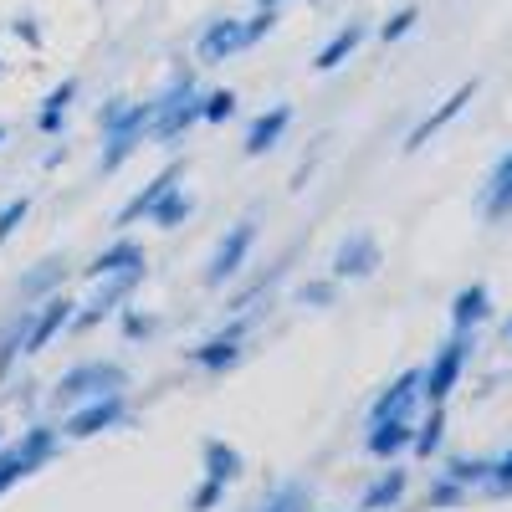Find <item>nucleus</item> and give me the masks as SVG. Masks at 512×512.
I'll return each mask as SVG.
<instances>
[{
	"instance_id": "1",
	"label": "nucleus",
	"mask_w": 512,
	"mask_h": 512,
	"mask_svg": "<svg viewBox=\"0 0 512 512\" xmlns=\"http://www.w3.org/2000/svg\"><path fill=\"white\" fill-rule=\"evenodd\" d=\"M200 123V88H195V77L190 72H180L169 88L154 98V118H149V139H159V144H175V139H185L190 128Z\"/></svg>"
},
{
	"instance_id": "2",
	"label": "nucleus",
	"mask_w": 512,
	"mask_h": 512,
	"mask_svg": "<svg viewBox=\"0 0 512 512\" xmlns=\"http://www.w3.org/2000/svg\"><path fill=\"white\" fill-rule=\"evenodd\" d=\"M144 282V267H123V272H108V277H98V292H93V303H82V308H72V318H67V328L72 333H88V328H98L108 313H118L128 297H134V287Z\"/></svg>"
},
{
	"instance_id": "3",
	"label": "nucleus",
	"mask_w": 512,
	"mask_h": 512,
	"mask_svg": "<svg viewBox=\"0 0 512 512\" xmlns=\"http://www.w3.org/2000/svg\"><path fill=\"white\" fill-rule=\"evenodd\" d=\"M149 118H154V103H128L123 118L103 134V175H113V169H123L128 159H134V149L149 139Z\"/></svg>"
},
{
	"instance_id": "4",
	"label": "nucleus",
	"mask_w": 512,
	"mask_h": 512,
	"mask_svg": "<svg viewBox=\"0 0 512 512\" xmlns=\"http://www.w3.org/2000/svg\"><path fill=\"white\" fill-rule=\"evenodd\" d=\"M123 384H128V369L118 364H77L57 379V400L62 405H77V400H93V395H123Z\"/></svg>"
},
{
	"instance_id": "5",
	"label": "nucleus",
	"mask_w": 512,
	"mask_h": 512,
	"mask_svg": "<svg viewBox=\"0 0 512 512\" xmlns=\"http://www.w3.org/2000/svg\"><path fill=\"white\" fill-rule=\"evenodd\" d=\"M128 420V400L123 395H93V400H77V410L62 420V436L72 441H88V436H103L113 425Z\"/></svg>"
},
{
	"instance_id": "6",
	"label": "nucleus",
	"mask_w": 512,
	"mask_h": 512,
	"mask_svg": "<svg viewBox=\"0 0 512 512\" xmlns=\"http://www.w3.org/2000/svg\"><path fill=\"white\" fill-rule=\"evenodd\" d=\"M251 246H256V221H236L226 236H221V246H216V256H210V267H205V282L210 287H226L241 267H246V256H251Z\"/></svg>"
},
{
	"instance_id": "7",
	"label": "nucleus",
	"mask_w": 512,
	"mask_h": 512,
	"mask_svg": "<svg viewBox=\"0 0 512 512\" xmlns=\"http://www.w3.org/2000/svg\"><path fill=\"white\" fill-rule=\"evenodd\" d=\"M466 359H472V333H456L451 344L436 354V364L425 369V400H431V405H446V395L456 390V379H461Z\"/></svg>"
},
{
	"instance_id": "8",
	"label": "nucleus",
	"mask_w": 512,
	"mask_h": 512,
	"mask_svg": "<svg viewBox=\"0 0 512 512\" xmlns=\"http://www.w3.org/2000/svg\"><path fill=\"white\" fill-rule=\"evenodd\" d=\"M420 400H425V369H405L395 384H384V395L374 400L369 420H415Z\"/></svg>"
},
{
	"instance_id": "9",
	"label": "nucleus",
	"mask_w": 512,
	"mask_h": 512,
	"mask_svg": "<svg viewBox=\"0 0 512 512\" xmlns=\"http://www.w3.org/2000/svg\"><path fill=\"white\" fill-rule=\"evenodd\" d=\"M67 318H72V297H62V292H52V297H41V308L31 313V333H26V354H41L52 344V338L67 328Z\"/></svg>"
},
{
	"instance_id": "10",
	"label": "nucleus",
	"mask_w": 512,
	"mask_h": 512,
	"mask_svg": "<svg viewBox=\"0 0 512 512\" xmlns=\"http://www.w3.org/2000/svg\"><path fill=\"white\" fill-rule=\"evenodd\" d=\"M236 52H241V21H236V16L210 21V26L200 31V41H195V57H200L205 67H216V62H226V57H236Z\"/></svg>"
},
{
	"instance_id": "11",
	"label": "nucleus",
	"mask_w": 512,
	"mask_h": 512,
	"mask_svg": "<svg viewBox=\"0 0 512 512\" xmlns=\"http://www.w3.org/2000/svg\"><path fill=\"white\" fill-rule=\"evenodd\" d=\"M374 267H379V241H374V236H349L344 246L333 251V277H338V282L369 277Z\"/></svg>"
},
{
	"instance_id": "12",
	"label": "nucleus",
	"mask_w": 512,
	"mask_h": 512,
	"mask_svg": "<svg viewBox=\"0 0 512 512\" xmlns=\"http://www.w3.org/2000/svg\"><path fill=\"white\" fill-rule=\"evenodd\" d=\"M180 180H185V164H169V169H164L159 180H149V185H144V190H139L134 200H128V205L118 210V231H128V226H134V221H149V210H154V200H159L164 190H175Z\"/></svg>"
},
{
	"instance_id": "13",
	"label": "nucleus",
	"mask_w": 512,
	"mask_h": 512,
	"mask_svg": "<svg viewBox=\"0 0 512 512\" xmlns=\"http://www.w3.org/2000/svg\"><path fill=\"white\" fill-rule=\"evenodd\" d=\"M415 441V420H369V456H379V461H390V456H400L405 446Z\"/></svg>"
},
{
	"instance_id": "14",
	"label": "nucleus",
	"mask_w": 512,
	"mask_h": 512,
	"mask_svg": "<svg viewBox=\"0 0 512 512\" xmlns=\"http://www.w3.org/2000/svg\"><path fill=\"white\" fill-rule=\"evenodd\" d=\"M472 98H477V82H461V88H456V93H451V98H446V103H441V108H436V113L425 118V123L415 128V134L405 139V149L415 154V149H420L425 139H431V134H441V128H446V123H451V118H456V113H461L466 103H472Z\"/></svg>"
},
{
	"instance_id": "15",
	"label": "nucleus",
	"mask_w": 512,
	"mask_h": 512,
	"mask_svg": "<svg viewBox=\"0 0 512 512\" xmlns=\"http://www.w3.org/2000/svg\"><path fill=\"white\" fill-rule=\"evenodd\" d=\"M62 277H67V256H41V262L21 277V297H26V303H41V297H52L57 287H62Z\"/></svg>"
},
{
	"instance_id": "16",
	"label": "nucleus",
	"mask_w": 512,
	"mask_h": 512,
	"mask_svg": "<svg viewBox=\"0 0 512 512\" xmlns=\"http://www.w3.org/2000/svg\"><path fill=\"white\" fill-rule=\"evenodd\" d=\"M241 354H246V344H241V338H226V333H210L205 338V344L190 354L200 369H210V374H226V369H236L241 364Z\"/></svg>"
},
{
	"instance_id": "17",
	"label": "nucleus",
	"mask_w": 512,
	"mask_h": 512,
	"mask_svg": "<svg viewBox=\"0 0 512 512\" xmlns=\"http://www.w3.org/2000/svg\"><path fill=\"white\" fill-rule=\"evenodd\" d=\"M57 441H62L57 425H31V431L16 441V456H21L26 472H36V466H47V461L57 456Z\"/></svg>"
},
{
	"instance_id": "18",
	"label": "nucleus",
	"mask_w": 512,
	"mask_h": 512,
	"mask_svg": "<svg viewBox=\"0 0 512 512\" xmlns=\"http://www.w3.org/2000/svg\"><path fill=\"white\" fill-rule=\"evenodd\" d=\"M287 123H292V108H287V103L267 108L262 118L251 123V134H246V154H267V149H277V139L287 134Z\"/></svg>"
},
{
	"instance_id": "19",
	"label": "nucleus",
	"mask_w": 512,
	"mask_h": 512,
	"mask_svg": "<svg viewBox=\"0 0 512 512\" xmlns=\"http://www.w3.org/2000/svg\"><path fill=\"white\" fill-rule=\"evenodd\" d=\"M123 267H144V246H139L134 236H123V241H113L108 251H98L93 262H88V277L98 282V277H108V272H123Z\"/></svg>"
},
{
	"instance_id": "20",
	"label": "nucleus",
	"mask_w": 512,
	"mask_h": 512,
	"mask_svg": "<svg viewBox=\"0 0 512 512\" xmlns=\"http://www.w3.org/2000/svg\"><path fill=\"white\" fill-rule=\"evenodd\" d=\"M487 313H492V297H487L482 282H472V287H466L456 303H451V328H456V333H472Z\"/></svg>"
},
{
	"instance_id": "21",
	"label": "nucleus",
	"mask_w": 512,
	"mask_h": 512,
	"mask_svg": "<svg viewBox=\"0 0 512 512\" xmlns=\"http://www.w3.org/2000/svg\"><path fill=\"white\" fill-rule=\"evenodd\" d=\"M364 36H369V31H364V21H349V26L338 31V36L328 41V47H323V52L313 57V67H318V72H333V67H344V62H349V57L359 52V41H364Z\"/></svg>"
},
{
	"instance_id": "22",
	"label": "nucleus",
	"mask_w": 512,
	"mask_h": 512,
	"mask_svg": "<svg viewBox=\"0 0 512 512\" xmlns=\"http://www.w3.org/2000/svg\"><path fill=\"white\" fill-rule=\"evenodd\" d=\"M72 98H77V82L67 77V82H57V88L47 93V103H41V113H36V128L41 134H62L67 128V108H72Z\"/></svg>"
},
{
	"instance_id": "23",
	"label": "nucleus",
	"mask_w": 512,
	"mask_h": 512,
	"mask_svg": "<svg viewBox=\"0 0 512 512\" xmlns=\"http://www.w3.org/2000/svg\"><path fill=\"white\" fill-rule=\"evenodd\" d=\"M200 461H205V477H216V482H226V487L241 477V466H246L241 451L226 446V441H205V446H200Z\"/></svg>"
},
{
	"instance_id": "24",
	"label": "nucleus",
	"mask_w": 512,
	"mask_h": 512,
	"mask_svg": "<svg viewBox=\"0 0 512 512\" xmlns=\"http://www.w3.org/2000/svg\"><path fill=\"white\" fill-rule=\"evenodd\" d=\"M190 210H195V200L175 185V190H164L159 200H154V210H149V221L159 226V231H180L185 221H190Z\"/></svg>"
},
{
	"instance_id": "25",
	"label": "nucleus",
	"mask_w": 512,
	"mask_h": 512,
	"mask_svg": "<svg viewBox=\"0 0 512 512\" xmlns=\"http://www.w3.org/2000/svg\"><path fill=\"white\" fill-rule=\"evenodd\" d=\"M26 333H31V313H21V318H11L6 328H0V384H6V374L26 354Z\"/></svg>"
},
{
	"instance_id": "26",
	"label": "nucleus",
	"mask_w": 512,
	"mask_h": 512,
	"mask_svg": "<svg viewBox=\"0 0 512 512\" xmlns=\"http://www.w3.org/2000/svg\"><path fill=\"white\" fill-rule=\"evenodd\" d=\"M512 210V154L492 169V185H487V221H502Z\"/></svg>"
},
{
	"instance_id": "27",
	"label": "nucleus",
	"mask_w": 512,
	"mask_h": 512,
	"mask_svg": "<svg viewBox=\"0 0 512 512\" xmlns=\"http://www.w3.org/2000/svg\"><path fill=\"white\" fill-rule=\"evenodd\" d=\"M405 497V472L400 466H390V472H384L369 492H364V512H384V507H395Z\"/></svg>"
},
{
	"instance_id": "28",
	"label": "nucleus",
	"mask_w": 512,
	"mask_h": 512,
	"mask_svg": "<svg viewBox=\"0 0 512 512\" xmlns=\"http://www.w3.org/2000/svg\"><path fill=\"white\" fill-rule=\"evenodd\" d=\"M441 436H446V405H431V415H425V425L415 431V456H436L441 451Z\"/></svg>"
},
{
	"instance_id": "29",
	"label": "nucleus",
	"mask_w": 512,
	"mask_h": 512,
	"mask_svg": "<svg viewBox=\"0 0 512 512\" xmlns=\"http://www.w3.org/2000/svg\"><path fill=\"white\" fill-rule=\"evenodd\" d=\"M262 512H313V492L297 487V482H287V487H277V492L262 502Z\"/></svg>"
},
{
	"instance_id": "30",
	"label": "nucleus",
	"mask_w": 512,
	"mask_h": 512,
	"mask_svg": "<svg viewBox=\"0 0 512 512\" xmlns=\"http://www.w3.org/2000/svg\"><path fill=\"white\" fill-rule=\"evenodd\" d=\"M236 113V93L216 88V93H200V123H231Z\"/></svg>"
},
{
	"instance_id": "31",
	"label": "nucleus",
	"mask_w": 512,
	"mask_h": 512,
	"mask_svg": "<svg viewBox=\"0 0 512 512\" xmlns=\"http://www.w3.org/2000/svg\"><path fill=\"white\" fill-rule=\"evenodd\" d=\"M446 477H456L461 487H472V482H487V477H492V461H472V456H451V466H446Z\"/></svg>"
},
{
	"instance_id": "32",
	"label": "nucleus",
	"mask_w": 512,
	"mask_h": 512,
	"mask_svg": "<svg viewBox=\"0 0 512 512\" xmlns=\"http://www.w3.org/2000/svg\"><path fill=\"white\" fill-rule=\"evenodd\" d=\"M272 26H277V11H262V6H256V16H251V21H241V52H251L256 41H267V36H272Z\"/></svg>"
},
{
	"instance_id": "33",
	"label": "nucleus",
	"mask_w": 512,
	"mask_h": 512,
	"mask_svg": "<svg viewBox=\"0 0 512 512\" xmlns=\"http://www.w3.org/2000/svg\"><path fill=\"white\" fill-rule=\"evenodd\" d=\"M118 328H123V338H134V344H144V338L154 333V313H139V308H118Z\"/></svg>"
},
{
	"instance_id": "34",
	"label": "nucleus",
	"mask_w": 512,
	"mask_h": 512,
	"mask_svg": "<svg viewBox=\"0 0 512 512\" xmlns=\"http://www.w3.org/2000/svg\"><path fill=\"white\" fill-rule=\"evenodd\" d=\"M221 497H226V482H216V477H205L195 492H190V512H210V507H221Z\"/></svg>"
},
{
	"instance_id": "35",
	"label": "nucleus",
	"mask_w": 512,
	"mask_h": 512,
	"mask_svg": "<svg viewBox=\"0 0 512 512\" xmlns=\"http://www.w3.org/2000/svg\"><path fill=\"white\" fill-rule=\"evenodd\" d=\"M31 216V200H11L6 210H0V246H6L16 231H21V221Z\"/></svg>"
},
{
	"instance_id": "36",
	"label": "nucleus",
	"mask_w": 512,
	"mask_h": 512,
	"mask_svg": "<svg viewBox=\"0 0 512 512\" xmlns=\"http://www.w3.org/2000/svg\"><path fill=\"white\" fill-rule=\"evenodd\" d=\"M415 21H420V11H415V6H405V11H395L390 21H384V26H379V41H400V36H410V26H415Z\"/></svg>"
},
{
	"instance_id": "37",
	"label": "nucleus",
	"mask_w": 512,
	"mask_h": 512,
	"mask_svg": "<svg viewBox=\"0 0 512 512\" xmlns=\"http://www.w3.org/2000/svg\"><path fill=\"white\" fill-rule=\"evenodd\" d=\"M466 492H472V487H461L456 477H446V482H436V487H431V507H461V502H466Z\"/></svg>"
},
{
	"instance_id": "38",
	"label": "nucleus",
	"mask_w": 512,
	"mask_h": 512,
	"mask_svg": "<svg viewBox=\"0 0 512 512\" xmlns=\"http://www.w3.org/2000/svg\"><path fill=\"white\" fill-rule=\"evenodd\" d=\"M21 477H26V466H21L16 446H11V451H0V497H6V492H11Z\"/></svg>"
},
{
	"instance_id": "39",
	"label": "nucleus",
	"mask_w": 512,
	"mask_h": 512,
	"mask_svg": "<svg viewBox=\"0 0 512 512\" xmlns=\"http://www.w3.org/2000/svg\"><path fill=\"white\" fill-rule=\"evenodd\" d=\"M297 303H303V308H328V303H333V282H308V287H297Z\"/></svg>"
},
{
	"instance_id": "40",
	"label": "nucleus",
	"mask_w": 512,
	"mask_h": 512,
	"mask_svg": "<svg viewBox=\"0 0 512 512\" xmlns=\"http://www.w3.org/2000/svg\"><path fill=\"white\" fill-rule=\"evenodd\" d=\"M487 492L497 497V492H512V451L502 456V461H492V477H487Z\"/></svg>"
},
{
	"instance_id": "41",
	"label": "nucleus",
	"mask_w": 512,
	"mask_h": 512,
	"mask_svg": "<svg viewBox=\"0 0 512 512\" xmlns=\"http://www.w3.org/2000/svg\"><path fill=\"white\" fill-rule=\"evenodd\" d=\"M123 108H128V98H108V103H103V113H98V134H108V128L123 118Z\"/></svg>"
},
{
	"instance_id": "42",
	"label": "nucleus",
	"mask_w": 512,
	"mask_h": 512,
	"mask_svg": "<svg viewBox=\"0 0 512 512\" xmlns=\"http://www.w3.org/2000/svg\"><path fill=\"white\" fill-rule=\"evenodd\" d=\"M216 333H226V338H241V344H246V333H251V318H231L226 328H216Z\"/></svg>"
},
{
	"instance_id": "43",
	"label": "nucleus",
	"mask_w": 512,
	"mask_h": 512,
	"mask_svg": "<svg viewBox=\"0 0 512 512\" xmlns=\"http://www.w3.org/2000/svg\"><path fill=\"white\" fill-rule=\"evenodd\" d=\"M16 31L26 36V47H36V21H31V16H21V21H16Z\"/></svg>"
},
{
	"instance_id": "44",
	"label": "nucleus",
	"mask_w": 512,
	"mask_h": 512,
	"mask_svg": "<svg viewBox=\"0 0 512 512\" xmlns=\"http://www.w3.org/2000/svg\"><path fill=\"white\" fill-rule=\"evenodd\" d=\"M256 6H262V11H277V6H282V0H256Z\"/></svg>"
},
{
	"instance_id": "45",
	"label": "nucleus",
	"mask_w": 512,
	"mask_h": 512,
	"mask_svg": "<svg viewBox=\"0 0 512 512\" xmlns=\"http://www.w3.org/2000/svg\"><path fill=\"white\" fill-rule=\"evenodd\" d=\"M0 144H6V128H0Z\"/></svg>"
},
{
	"instance_id": "46",
	"label": "nucleus",
	"mask_w": 512,
	"mask_h": 512,
	"mask_svg": "<svg viewBox=\"0 0 512 512\" xmlns=\"http://www.w3.org/2000/svg\"><path fill=\"white\" fill-rule=\"evenodd\" d=\"M507 338H512V323H507Z\"/></svg>"
},
{
	"instance_id": "47",
	"label": "nucleus",
	"mask_w": 512,
	"mask_h": 512,
	"mask_svg": "<svg viewBox=\"0 0 512 512\" xmlns=\"http://www.w3.org/2000/svg\"><path fill=\"white\" fill-rule=\"evenodd\" d=\"M0 67H6V62H0Z\"/></svg>"
}]
</instances>
